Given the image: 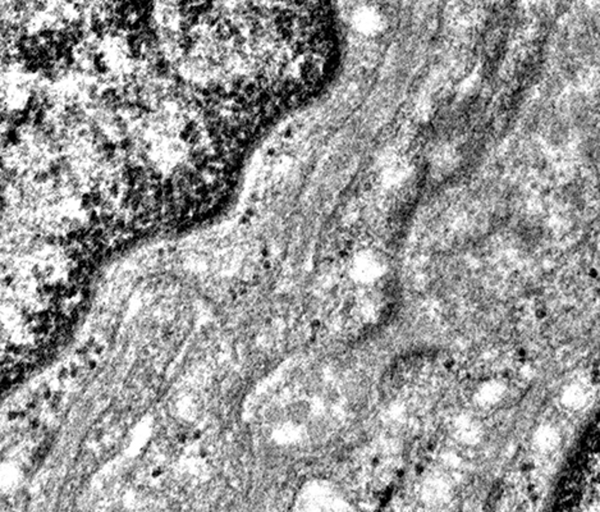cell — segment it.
<instances>
[{
  "mask_svg": "<svg viewBox=\"0 0 600 512\" xmlns=\"http://www.w3.org/2000/svg\"><path fill=\"white\" fill-rule=\"evenodd\" d=\"M35 407H36V402H35V401H31V402L27 403L26 409L27 410H32V409H35Z\"/></svg>",
  "mask_w": 600,
  "mask_h": 512,
  "instance_id": "obj_12",
  "label": "cell"
},
{
  "mask_svg": "<svg viewBox=\"0 0 600 512\" xmlns=\"http://www.w3.org/2000/svg\"><path fill=\"white\" fill-rule=\"evenodd\" d=\"M87 368L90 369V370H95V369L97 368V362L95 361V360H90L87 364Z\"/></svg>",
  "mask_w": 600,
  "mask_h": 512,
  "instance_id": "obj_9",
  "label": "cell"
},
{
  "mask_svg": "<svg viewBox=\"0 0 600 512\" xmlns=\"http://www.w3.org/2000/svg\"><path fill=\"white\" fill-rule=\"evenodd\" d=\"M77 375H78V369H77V368H70L69 369V377L70 378H76Z\"/></svg>",
  "mask_w": 600,
  "mask_h": 512,
  "instance_id": "obj_10",
  "label": "cell"
},
{
  "mask_svg": "<svg viewBox=\"0 0 600 512\" xmlns=\"http://www.w3.org/2000/svg\"><path fill=\"white\" fill-rule=\"evenodd\" d=\"M163 474H164V469L161 468V466H158V468H155L151 471V477L154 478V479H158V478H160Z\"/></svg>",
  "mask_w": 600,
  "mask_h": 512,
  "instance_id": "obj_4",
  "label": "cell"
},
{
  "mask_svg": "<svg viewBox=\"0 0 600 512\" xmlns=\"http://www.w3.org/2000/svg\"><path fill=\"white\" fill-rule=\"evenodd\" d=\"M199 456H200V457H201V459H205V457H206V456H208V452H206V451H205V450H202V451H200V454H199Z\"/></svg>",
  "mask_w": 600,
  "mask_h": 512,
  "instance_id": "obj_14",
  "label": "cell"
},
{
  "mask_svg": "<svg viewBox=\"0 0 600 512\" xmlns=\"http://www.w3.org/2000/svg\"><path fill=\"white\" fill-rule=\"evenodd\" d=\"M29 428L32 430H37L38 428H40V420L35 419V420L31 421V423H29Z\"/></svg>",
  "mask_w": 600,
  "mask_h": 512,
  "instance_id": "obj_8",
  "label": "cell"
},
{
  "mask_svg": "<svg viewBox=\"0 0 600 512\" xmlns=\"http://www.w3.org/2000/svg\"><path fill=\"white\" fill-rule=\"evenodd\" d=\"M200 437H201V433H200L199 430H196V432L193 433L192 439H195V441H197V439H200Z\"/></svg>",
  "mask_w": 600,
  "mask_h": 512,
  "instance_id": "obj_13",
  "label": "cell"
},
{
  "mask_svg": "<svg viewBox=\"0 0 600 512\" xmlns=\"http://www.w3.org/2000/svg\"><path fill=\"white\" fill-rule=\"evenodd\" d=\"M353 26L362 35H376L384 28V18L376 9L365 6L353 15Z\"/></svg>",
  "mask_w": 600,
  "mask_h": 512,
  "instance_id": "obj_1",
  "label": "cell"
},
{
  "mask_svg": "<svg viewBox=\"0 0 600 512\" xmlns=\"http://www.w3.org/2000/svg\"><path fill=\"white\" fill-rule=\"evenodd\" d=\"M42 398H44V400H46V401L51 400V398H53V391H51V389H50V388L44 389V392H42Z\"/></svg>",
  "mask_w": 600,
  "mask_h": 512,
  "instance_id": "obj_6",
  "label": "cell"
},
{
  "mask_svg": "<svg viewBox=\"0 0 600 512\" xmlns=\"http://www.w3.org/2000/svg\"><path fill=\"white\" fill-rule=\"evenodd\" d=\"M559 434L552 428H543L538 432L536 445L543 451H552L558 446Z\"/></svg>",
  "mask_w": 600,
  "mask_h": 512,
  "instance_id": "obj_3",
  "label": "cell"
},
{
  "mask_svg": "<svg viewBox=\"0 0 600 512\" xmlns=\"http://www.w3.org/2000/svg\"><path fill=\"white\" fill-rule=\"evenodd\" d=\"M68 377H69V369L63 368L59 370V373H58L59 379H65V378H68Z\"/></svg>",
  "mask_w": 600,
  "mask_h": 512,
  "instance_id": "obj_5",
  "label": "cell"
},
{
  "mask_svg": "<svg viewBox=\"0 0 600 512\" xmlns=\"http://www.w3.org/2000/svg\"><path fill=\"white\" fill-rule=\"evenodd\" d=\"M94 352H95V355H101V353L104 352V347L103 346H99V344H97V346H95Z\"/></svg>",
  "mask_w": 600,
  "mask_h": 512,
  "instance_id": "obj_11",
  "label": "cell"
},
{
  "mask_svg": "<svg viewBox=\"0 0 600 512\" xmlns=\"http://www.w3.org/2000/svg\"><path fill=\"white\" fill-rule=\"evenodd\" d=\"M562 401L567 407L577 409L581 407L586 402V392L583 387L571 386L565 391L562 396Z\"/></svg>",
  "mask_w": 600,
  "mask_h": 512,
  "instance_id": "obj_2",
  "label": "cell"
},
{
  "mask_svg": "<svg viewBox=\"0 0 600 512\" xmlns=\"http://www.w3.org/2000/svg\"><path fill=\"white\" fill-rule=\"evenodd\" d=\"M177 441H178V443H181V445H185L186 442L188 441L187 434H185V433H182V434H179V436L177 437Z\"/></svg>",
  "mask_w": 600,
  "mask_h": 512,
  "instance_id": "obj_7",
  "label": "cell"
}]
</instances>
